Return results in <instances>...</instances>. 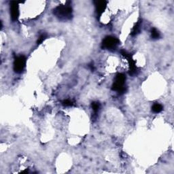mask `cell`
<instances>
[{
  "instance_id": "cell-1",
  "label": "cell",
  "mask_w": 174,
  "mask_h": 174,
  "mask_svg": "<svg viewBox=\"0 0 174 174\" xmlns=\"http://www.w3.org/2000/svg\"><path fill=\"white\" fill-rule=\"evenodd\" d=\"M53 14L61 21L70 20L72 18V8L69 4L58 6L53 10Z\"/></svg>"
},
{
  "instance_id": "cell-2",
  "label": "cell",
  "mask_w": 174,
  "mask_h": 174,
  "mask_svg": "<svg viewBox=\"0 0 174 174\" xmlns=\"http://www.w3.org/2000/svg\"><path fill=\"white\" fill-rule=\"evenodd\" d=\"M126 76L123 73H118L117 75L112 84V90L119 93H124L126 91L125 87Z\"/></svg>"
},
{
  "instance_id": "cell-3",
  "label": "cell",
  "mask_w": 174,
  "mask_h": 174,
  "mask_svg": "<svg viewBox=\"0 0 174 174\" xmlns=\"http://www.w3.org/2000/svg\"><path fill=\"white\" fill-rule=\"evenodd\" d=\"M120 43L118 38L112 36H107L103 40L102 43V48L110 51H115Z\"/></svg>"
},
{
  "instance_id": "cell-4",
  "label": "cell",
  "mask_w": 174,
  "mask_h": 174,
  "mask_svg": "<svg viewBox=\"0 0 174 174\" xmlns=\"http://www.w3.org/2000/svg\"><path fill=\"white\" fill-rule=\"evenodd\" d=\"M25 65H26V58L25 56L20 55V56L16 57L14 59V65H13L14 71L18 73H21L23 70H24V69L25 67Z\"/></svg>"
},
{
  "instance_id": "cell-5",
  "label": "cell",
  "mask_w": 174,
  "mask_h": 174,
  "mask_svg": "<svg viewBox=\"0 0 174 174\" xmlns=\"http://www.w3.org/2000/svg\"><path fill=\"white\" fill-rule=\"evenodd\" d=\"M121 54L123 57H125L126 58L127 61H128V62H129V67H130L129 74L131 76L136 74L137 72V68L136 67V65H135V62L133 60L132 56L131 55V54L127 52L126 51H125V50H122Z\"/></svg>"
},
{
  "instance_id": "cell-6",
  "label": "cell",
  "mask_w": 174,
  "mask_h": 174,
  "mask_svg": "<svg viewBox=\"0 0 174 174\" xmlns=\"http://www.w3.org/2000/svg\"><path fill=\"white\" fill-rule=\"evenodd\" d=\"M18 3L17 1H13L10 3V15L12 21H17L19 17Z\"/></svg>"
},
{
  "instance_id": "cell-7",
  "label": "cell",
  "mask_w": 174,
  "mask_h": 174,
  "mask_svg": "<svg viewBox=\"0 0 174 174\" xmlns=\"http://www.w3.org/2000/svg\"><path fill=\"white\" fill-rule=\"evenodd\" d=\"M95 6V10L97 16L100 17L105 11L107 2L106 1H95L94 2Z\"/></svg>"
},
{
  "instance_id": "cell-8",
  "label": "cell",
  "mask_w": 174,
  "mask_h": 174,
  "mask_svg": "<svg viewBox=\"0 0 174 174\" xmlns=\"http://www.w3.org/2000/svg\"><path fill=\"white\" fill-rule=\"evenodd\" d=\"M142 21H138L135 25L133 27V28L132 29V32H131V36H136V35L139 34L141 32L142 29Z\"/></svg>"
},
{
  "instance_id": "cell-9",
  "label": "cell",
  "mask_w": 174,
  "mask_h": 174,
  "mask_svg": "<svg viewBox=\"0 0 174 174\" xmlns=\"http://www.w3.org/2000/svg\"><path fill=\"white\" fill-rule=\"evenodd\" d=\"M163 106L161 105L160 103H154L152 107V110L153 111V112L154 113H159L161 112L163 110Z\"/></svg>"
},
{
  "instance_id": "cell-10",
  "label": "cell",
  "mask_w": 174,
  "mask_h": 174,
  "mask_svg": "<svg viewBox=\"0 0 174 174\" xmlns=\"http://www.w3.org/2000/svg\"><path fill=\"white\" fill-rule=\"evenodd\" d=\"M151 36L154 40H157V39H159L161 37V35L157 29L153 28L151 31Z\"/></svg>"
},
{
  "instance_id": "cell-11",
  "label": "cell",
  "mask_w": 174,
  "mask_h": 174,
  "mask_svg": "<svg viewBox=\"0 0 174 174\" xmlns=\"http://www.w3.org/2000/svg\"><path fill=\"white\" fill-rule=\"evenodd\" d=\"M91 107H92V110H93L95 113H97L99 111V108H100V103L99 102H94L92 103Z\"/></svg>"
},
{
  "instance_id": "cell-12",
  "label": "cell",
  "mask_w": 174,
  "mask_h": 174,
  "mask_svg": "<svg viewBox=\"0 0 174 174\" xmlns=\"http://www.w3.org/2000/svg\"><path fill=\"white\" fill-rule=\"evenodd\" d=\"M46 37H47V35H46V33H43V34L40 35V36L38 37V40L37 41V44H42V42H43L46 39Z\"/></svg>"
},
{
  "instance_id": "cell-13",
  "label": "cell",
  "mask_w": 174,
  "mask_h": 174,
  "mask_svg": "<svg viewBox=\"0 0 174 174\" xmlns=\"http://www.w3.org/2000/svg\"><path fill=\"white\" fill-rule=\"evenodd\" d=\"M62 105L64 106H72L73 105V103L72 101L69 99H65L62 102Z\"/></svg>"
},
{
  "instance_id": "cell-14",
  "label": "cell",
  "mask_w": 174,
  "mask_h": 174,
  "mask_svg": "<svg viewBox=\"0 0 174 174\" xmlns=\"http://www.w3.org/2000/svg\"><path fill=\"white\" fill-rule=\"evenodd\" d=\"M88 67H90V69H91V71H94L95 67H94V65H93V64H92V63L88 64Z\"/></svg>"
}]
</instances>
